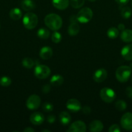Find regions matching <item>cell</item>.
Wrapping results in <instances>:
<instances>
[{
    "label": "cell",
    "instance_id": "1",
    "mask_svg": "<svg viewBox=\"0 0 132 132\" xmlns=\"http://www.w3.org/2000/svg\"><path fill=\"white\" fill-rule=\"evenodd\" d=\"M45 24L49 29L56 31L62 26V19L60 15L56 14H49L44 19Z\"/></svg>",
    "mask_w": 132,
    "mask_h": 132
},
{
    "label": "cell",
    "instance_id": "2",
    "mask_svg": "<svg viewBox=\"0 0 132 132\" xmlns=\"http://www.w3.org/2000/svg\"><path fill=\"white\" fill-rule=\"evenodd\" d=\"M131 74V68L128 66H121L116 69L115 76L119 82H126L128 81Z\"/></svg>",
    "mask_w": 132,
    "mask_h": 132
},
{
    "label": "cell",
    "instance_id": "3",
    "mask_svg": "<svg viewBox=\"0 0 132 132\" xmlns=\"http://www.w3.org/2000/svg\"><path fill=\"white\" fill-rule=\"evenodd\" d=\"M38 23V18L35 14L28 12L25 14L23 18V24L25 28L28 30L34 29L37 26Z\"/></svg>",
    "mask_w": 132,
    "mask_h": 132
},
{
    "label": "cell",
    "instance_id": "4",
    "mask_svg": "<svg viewBox=\"0 0 132 132\" xmlns=\"http://www.w3.org/2000/svg\"><path fill=\"white\" fill-rule=\"evenodd\" d=\"M93 18V11L89 7L82 9L78 12L76 15V20L80 23H87L90 21Z\"/></svg>",
    "mask_w": 132,
    "mask_h": 132
},
{
    "label": "cell",
    "instance_id": "5",
    "mask_svg": "<svg viewBox=\"0 0 132 132\" xmlns=\"http://www.w3.org/2000/svg\"><path fill=\"white\" fill-rule=\"evenodd\" d=\"M34 76L40 79L47 78L50 74V69L44 64H38L35 67L34 71Z\"/></svg>",
    "mask_w": 132,
    "mask_h": 132
},
{
    "label": "cell",
    "instance_id": "6",
    "mask_svg": "<svg viewBox=\"0 0 132 132\" xmlns=\"http://www.w3.org/2000/svg\"><path fill=\"white\" fill-rule=\"evenodd\" d=\"M100 98L105 103H112L116 98V94L113 89L110 88H104L100 92Z\"/></svg>",
    "mask_w": 132,
    "mask_h": 132
},
{
    "label": "cell",
    "instance_id": "7",
    "mask_svg": "<svg viewBox=\"0 0 132 132\" xmlns=\"http://www.w3.org/2000/svg\"><path fill=\"white\" fill-rule=\"evenodd\" d=\"M40 104H41V99L38 95L36 94H33L28 97L26 101V106L27 108L31 110L38 109L40 107Z\"/></svg>",
    "mask_w": 132,
    "mask_h": 132
},
{
    "label": "cell",
    "instance_id": "8",
    "mask_svg": "<svg viewBox=\"0 0 132 132\" xmlns=\"http://www.w3.org/2000/svg\"><path fill=\"white\" fill-rule=\"evenodd\" d=\"M120 124L124 130H132V113L130 112L124 113L120 119Z\"/></svg>",
    "mask_w": 132,
    "mask_h": 132
},
{
    "label": "cell",
    "instance_id": "9",
    "mask_svg": "<svg viewBox=\"0 0 132 132\" xmlns=\"http://www.w3.org/2000/svg\"><path fill=\"white\" fill-rule=\"evenodd\" d=\"M86 125L83 121H76L72 122L67 131L68 132H85Z\"/></svg>",
    "mask_w": 132,
    "mask_h": 132
},
{
    "label": "cell",
    "instance_id": "10",
    "mask_svg": "<svg viewBox=\"0 0 132 132\" xmlns=\"http://www.w3.org/2000/svg\"><path fill=\"white\" fill-rule=\"evenodd\" d=\"M66 107L72 112H78L82 109V106L80 102L75 99H71L66 103Z\"/></svg>",
    "mask_w": 132,
    "mask_h": 132
},
{
    "label": "cell",
    "instance_id": "11",
    "mask_svg": "<svg viewBox=\"0 0 132 132\" xmlns=\"http://www.w3.org/2000/svg\"><path fill=\"white\" fill-rule=\"evenodd\" d=\"M107 77V72L104 68H100L96 70L93 74V80L97 82H102L106 79Z\"/></svg>",
    "mask_w": 132,
    "mask_h": 132
},
{
    "label": "cell",
    "instance_id": "12",
    "mask_svg": "<svg viewBox=\"0 0 132 132\" xmlns=\"http://www.w3.org/2000/svg\"><path fill=\"white\" fill-rule=\"evenodd\" d=\"M45 117L40 112H34L30 116V121L34 125H40L44 122Z\"/></svg>",
    "mask_w": 132,
    "mask_h": 132
},
{
    "label": "cell",
    "instance_id": "13",
    "mask_svg": "<svg viewBox=\"0 0 132 132\" xmlns=\"http://www.w3.org/2000/svg\"><path fill=\"white\" fill-rule=\"evenodd\" d=\"M121 55L125 60H132V44L126 45L122 48Z\"/></svg>",
    "mask_w": 132,
    "mask_h": 132
},
{
    "label": "cell",
    "instance_id": "14",
    "mask_svg": "<svg viewBox=\"0 0 132 132\" xmlns=\"http://www.w3.org/2000/svg\"><path fill=\"white\" fill-rule=\"evenodd\" d=\"M53 50L49 46H43L40 51V57L43 60H48L53 56Z\"/></svg>",
    "mask_w": 132,
    "mask_h": 132
},
{
    "label": "cell",
    "instance_id": "15",
    "mask_svg": "<svg viewBox=\"0 0 132 132\" xmlns=\"http://www.w3.org/2000/svg\"><path fill=\"white\" fill-rule=\"evenodd\" d=\"M104 128L102 122L99 120H94L92 121L89 126V131L91 132H100Z\"/></svg>",
    "mask_w": 132,
    "mask_h": 132
},
{
    "label": "cell",
    "instance_id": "16",
    "mask_svg": "<svg viewBox=\"0 0 132 132\" xmlns=\"http://www.w3.org/2000/svg\"><path fill=\"white\" fill-rule=\"evenodd\" d=\"M52 3L56 9L63 10L68 7L69 5V0H53Z\"/></svg>",
    "mask_w": 132,
    "mask_h": 132
},
{
    "label": "cell",
    "instance_id": "17",
    "mask_svg": "<svg viewBox=\"0 0 132 132\" xmlns=\"http://www.w3.org/2000/svg\"><path fill=\"white\" fill-rule=\"evenodd\" d=\"M21 6L25 11H31L36 7V4L33 0H22Z\"/></svg>",
    "mask_w": 132,
    "mask_h": 132
},
{
    "label": "cell",
    "instance_id": "18",
    "mask_svg": "<svg viewBox=\"0 0 132 132\" xmlns=\"http://www.w3.org/2000/svg\"><path fill=\"white\" fill-rule=\"evenodd\" d=\"M63 77L60 74H55L51 77L50 79V83L53 86H59L63 84Z\"/></svg>",
    "mask_w": 132,
    "mask_h": 132
},
{
    "label": "cell",
    "instance_id": "19",
    "mask_svg": "<svg viewBox=\"0 0 132 132\" xmlns=\"http://www.w3.org/2000/svg\"><path fill=\"white\" fill-rule=\"evenodd\" d=\"M122 41L125 43H130L132 41V30L129 29H124L120 34Z\"/></svg>",
    "mask_w": 132,
    "mask_h": 132
},
{
    "label": "cell",
    "instance_id": "20",
    "mask_svg": "<svg viewBox=\"0 0 132 132\" xmlns=\"http://www.w3.org/2000/svg\"><path fill=\"white\" fill-rule=\"evenodd\" d=\"M60 122L63 125H67L71 121V117L67 112H61L59 116Z\"/></svg>",
    "mask_w": 132,
    "mask_h": 132
},
{
    "label": "cell",
    "instance_id": "21",
    "mask_svg": "<svg viewBox=\"0 0 132 132\" xmlns=\"http://www.w3.org/2000/svg\"><path fill=\"white\" fill-rule=\"evenodd\" d=\"M80 31V26L78 24L75 22H72L71 23L68 27V33L70 36H75L78 34Z\"/></svg>",
    "mask_w": 132,
    "mask_h": 132
},
{
    "label": "cell",
    "instance_id": "22",
    "mask_svg": "<svg viewBox=\"0 0 132 132\" xmlns=\"http://www.w3.org/2000/svg\"><path fill=\"white\" fill-rule=\"evenodd\" d=\"M9 16L13 20H19L22 16V12L18 8H14L11 9L9 12Z\"/></svg>",
    "mask_w": 132,
    "mask_h": 132
},
{
    "label": "cell",
    "instance_id": "23",
    "mask_svg": "<svg viewBox=\"0 0 132 132\" xmlns=\"http://www.w3.org/2000/svg\"><path fill=\"white\" fill-rule=\"evenodd\" d=\"M37 35L40 38L42 39H47L50 36V32L45 28H41L38 30Z\"/></svg>",
    "mask_w": 132,
    "mask_h": 132
},
{
    "label": "cell",
    "instance_id": "24",
    "mask_svg": "<svg viewBox=\"0 0 132 132\" xmlns=\"http://www.w3.org/2000/svg\"><path fill=\"white\" fill-rule=\"evenodd\" d=\"M119 34V29L115 27H111L107 31V36L110 39H115L118 37Z\"/></svg>",
    "mask_w": 132,
    "mask_h": 132
},
{
    "label": "cell",
    "instance_id": "25",
    "mask_svg": "<svg viewBox=\"0 0 132 132\" xmlns=\"http://www.w3.org/2000/svg\"><path fill=\"white\" fill-rule=\"evenodd\" d=\"M131 9L129 7H128V6H125V7L122 9L121 15L123 18H124V19H129V18L131 16Z\"/></svg>",
    "mask_w": 132,
    "mask_h": 132
},
{
    "label": "cell",
    "instance_id": "26",
    "mask_svg": "<svg viewBox=\"0 0 132 132\" xmlns=\"http://www.w3.org/2000/svg\"><path fill=\"white\" fill-rule=\"evenodd\" d=\"M22 65L26 68H31L34 65V61L31 58H24L22 61Z\"/></svg>",
    "mask_w": 132,
    "mask_h": 132
},
{
    "label": "cell",
    "instance_id": "27",
    "mask_svg": "<svg viewBox=\"0 0 132 132\" xmlns=\"http://www.w3.org/2000/svg\"><path fill=\"white\" fill-rule=\"evenodd\" d=\"M12 83L11 79L7 76H3L0 78V85L5 87L9 86Z\"/></svg>",
    "mask_w": 132,
    "mask_h": 132
},
{
    "label": "cell",
    "instance_id": "28",
    "mask_svg": "<svg viewBox=\"0 0 132 132\" xmlns=\"http://www.w3.org/2000/svg\"><path fill=\"white\" fill-rule=\"evenodd\" d=\"M85 0H70V4L74 9H80L84 5Z\"/></svg>",
    "mask_w": 132,
    "mask_h": 132
},
{
    "label": "cell",
    "instance_id": "29",
    "mask_svg": "<svg viewBox=\"0 0 132 132\" xmlns=\"http://www.w3.org/2000/svg\"><path fill=\"white\" fill-rule=\"evenodd\" d=\"M115 107L119 111H124L127 107V104L124 100H119L115 103Z\"/></svg>",
    "mask_w": 132,
    "mask_h": 132
},
{
    "label": "cell",
    "instance_id": "30",
    "mask_svg": "<svg viewBox=\"0 0 132 132\" xmlns=\"http://www.w3.org/2000/svg\"><path fill=\"white\" fill-rule=\"evenodd\" d=\"M62 35L60 32H54V33L52 34L51 36V39L53 41V42H54V43H59L62 40Z\"/></svg>",
    "mask_w": 132,
    "mask_h": 132
},
{
    "label": "cell",
    "instance_id": "31",
    "mask_svg": "<svg viewBox=\"0 0 132 132\" xmlns=\"http://www.w3.org/2000/svg\"><path fill=\"white\" fill-rule=\"evenodd\" d=\"M53 104L51 103H49V102H46V103H44L43 104L42 106V109L43 110L45 111L46 112H50L53 110Z\"/></svg>",
    "mask_w": 132,
    "mask_h": 132
},
{
    "label": "cell",
    "instance_id": "32",
    "mask_svg": "<svg viewBox=\"0 0 132 132\" xmlns=\"http://www.w3.org/2000/svg\"><path fill=\"white\" fill-rule=\"evenodd\" d=\"M109 132H120V126L118 125H113L109 128Z\"/></svg>",
    "mask_w": 132,
    "mask_h": 132
},
{
    "label": "cell",
    "instance_id": "33",
    "mask_svg": "<svg viewBox=\"0 0 132 132\" xmlns=\"http://www.w3.org/2000/svg\"><path fill=\"white\" fill-rule=\"evenodd\" d=\"M50 90H51V87H50V85H43L42 87V89H41L42 92L43 93V94H48V93L50 91Z\"/></svg>",
    "mask_w": 132,
    "mask_h": 132
},
{
    "label": "cell",
    "instance_id": "34",
    "mask_svg": "<svg viewBox=\"0 0 132 132\" xmlns=\"http://www.w3.org/2000/svg\"><path fill=\"white\" fill-rule=\"evenodd\" d=\"M126 94L129 97V99H132V87L131 86H128L126 89Z\"/></svg>",
    "mask_w": 132,
    "mask_h": 132
},
{
    "label": "cell",
    "instance_id": "35",
    "mask_svg": "<svg viewBox=\"0 0 132 132\" xmlns=\"http://www.w3.org/2000/svg\"><path fill=\"white\" fill-rule=\"evenodd\" d=\"M55 120H56V117H55V116H53V115L49 116L47 117V122L50 124L54 123V121H55Z\"/></svg>",
    "mask_w": 132,
    "mask_h": 132
},
{
    "label": "cell",
    "instance_id": "36",
    "mask_svg": "<svg viewBox=\"0 0 132 132\" xmlns=\"http://www.w3.org/2000/svg\"><path fill=\"white\" fill-rule=\"evenodd\" d=\"M82 112L84 114H89L91 113V108L88 106H85L82 108Z\"/></svg>",
    "mask_w": 132,
    "mask_h": 132
},
{
    "label": "cell",
    "instance_id": "37",
    "mask_svg": "<svg viewBox=\"0 0 132 132\" xmlns=\"http://www.w3.org/2000/svg\"><path fill=\"white\" fill-rule=\"evenodd\" d=\"M118 4L120 5H125L129 2V0H115Z\"/></svg>",
    "mask_w": 132,
    "mask_h": 132
},
{
    "label": "cell",
    "instance_id": "38",
    "mask_svg": "<svg viewBox=\"0 0 132 132\" xmlns=\"http://www.w3.org/2000/svg\"><path fill=\"white\" fill-rule=\"evenodd\" d=\"M23 132H34L35 131L34 129L32 128H30V127H27L25 129L23 130Z\"/></svg>",
    "mask_w": 132,
    "mask_h": 132
},
{
    "label": "cell",
    "instance_id": "39",
    "mask_svg": "<svg viewBox=\"0 0 132 132\" xmlns=\"http://www.w3.org/2000/svg\"><path fill=\"white\" fill-rule=\"evenodd\" d=\"M118 29L119 30H124V29H125V25H124V24H122V23H120V24L118 25Z\"/></svg>",
    "mask_w": 132,
    "mask_h": 132
},
{
    "label": "cell",
    "instance_id": "40",
    "mask_svg": "<svg viewBox=\"0 0 132 132\" xmlns=\"http://www.w3.org/2000/svg\"><path fill=\"white\" fill-rule=\"evenodd\" d=\"M42 131H43V132H44V131H48V132H50V130H42Z\"/></svg>",
    "mask_w": 132,
    "mask_h": 132
},
{
    "label": "cell",
    "instance_id": "41",
    "mask_svg": "<svg viewBox=\"0 0 132 132\" xmlns=\"http://www.w3.org/2000/svg\"><path fill=\"white\" fill-rule=\"evenodd\" d=\"M89 1H91V2H94V1H96L97 0H89Z\"/></svg>",
    "mask_w": 132,
    "mask_h": 132
},
{
    "label": "cell",
    "instance_id": "42",
    "mask_svg": "<svg viewBox=\"0 0 132 132\" xmlns=\"http://www.w3.org/2000/svg\"><path fill=\"white\" fill-rule=\"evenodd\" d=\"M131 6H132V0H131Z\"/></svg>",
    "mask_w": 132,
    "mask_h": 132
},
{
    "label": "cell",
    "instance_id": "43",
    "mask_svg": "<svg viewBox=\"0 0 132 132\" xmlns=\"http://www.w3.org/2000/svg\"><path fill=\"white\" fill-rule=\"evenodd\" d=\"M131 81H132V76H131Z\"/></svg>",
    "mask_w": 132,
    "mask_h": 132
},
{
    "label": "cell",
    "instance_id": "44",
    "mask_svg": "<svg viewBox=\"0 0 132 132\" xmlns=\"http://www.w3.org/2000/svg\"><path fill=\"white\" fill-rule=\"evenodd\" d=\"M0 28H1V26H0Z\"/></svg>",
    "mask_w": 132,
    "mask_h": 132
}]
</instances>
